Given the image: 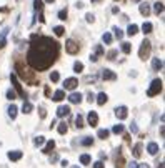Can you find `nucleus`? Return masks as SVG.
Here are the masks:
<instances>
[{"label": "nucleus", "mask_w": 165, "mask_h": 168, "mask_svg": "<svg viewBox=\"0 0 165 168\" xmlns=\"http://www.w3.org/2000/svg\"><path fill=\"white\" fill-rule=\"evenodd\" d=\"M57 57H59V44L55 40L42 35L32 37L30 50L27 54V63L33 70H47L57 60Z\"/></svg>", "instance_id": "nucleus-1"}, {"label": "nucleus", "mask_w": 165, "mask_h": 168, "mask_svg": "<svg viewBox=\"0 0 165 168\" xmlns=\"http://www.w3.org/2000/svg\"><path fill=\"white\" fill-rule=\"evenodd\" d=\"M150 52H152V44H150L148 40H143L142 45H140V50H138L140 60H147L150 57Z\"/></svg>", "instance_id": "nucleus-2"}, {"label": "nucleus", "mask_w": 165, "mask_h": 168, "mask_svg": "<svg viewBox=\"0 0 165 168\" xmlns=\"http://www.w3.org/2000/svg\"><path fill=\"white\" fill-rule=\"evenodd\" d=\"M160 92H162V80L155 78L152 83H150V87L147 90V95H148V97H155V95H158Z\"/></svg>", "instance_id": "nucleus-3"}, {"label": "nucleus", "mask_w": 165, "mask_h": 168, "mask_svg": "<svg viewBox=\"0 0 165 168\" xmlns=\"http://www.w3.org/2000/svg\"><path fill=\"white\" fill-rule=\"evenodd\" d=\"M10 82H12L13 88H15V92L18 93V97L25 100V98H27V93H25V90L22 88V85H20V82H18V78H17V75H15V73H12V75H10Z\"/></svg>", "instance_id": "nucleus-4"}, {"label": "nucleus", "mask_w": 165, "mask_h": 168, "mask_svg": "<svg viewBox=\"0 0 165 168\" xmlns=\"http://www.w3.org/2000/svg\"><path fill=\"white\" fill-rule=\"evenodd\" d=\"M79 49H80V47H79V44H77L75 40H72V38H70V40H67V44H65V50L69 52V54H72V55L79 54Z\"/></svg>", "instance_id": "nucleus-5"}, {"label": "nucleus", "mask_w": 165, "mask_h": 168, "mask_svg": "<svg viewBox=\"0 0 165 168\" xmlns=\"http://www.w3.org/2000/svg\"><path fill=\"white\" fill-rule=\"evenodd\" d=\"M115 115H117L119 120H125V118L129 117V110H127V107H124V105H122V107H117V108H115Z\"/></svg>", "instance_id": "nucleus-6"}, {"label": "nucleus", "mask_w": 165, "mask_h": 168, "mask_svg": "<svg viewBox=\"0 0 165 168\" xmlns=\"http://www.w3.org/2000/svg\"><path fill=\"white\" fill-rule=\"evenodd\" d=\"M87 120H89V125L90 127H97V123H99V115H97V112H89V115H87Z\"/></svg>", "instance_id": "nucleus-7"}, {"label": "nucleus", "mask_w": 165, "mask_h": 168, "mask_svg": "<svg viewBox=\"0 0 165 168\" xmlns=\"http://www.w3.org/2000/svg\"><path fill=\"white\" fill-rule=\"evenodd\" d=\"M65 88L67 90H75L77 88V85H79V80H77V78H74V77H72V78H67L65 80Z\"/></svg>", "instance_id": "nucleus-8"}, {"label": "nucleus", "mask_w": 165, "mask_h": 168, "mask_svg": "<svg viewBox=\"0 0 165 168\" xmlns=\"http://www.w3.org/2000/svg\"><path fill=\"white\" fill-rule=\"evenodd\" d=\"M100 55H104V49H102V45H97L95 50H94V54H90V60L92 62H97Z\"/></svg>", "instance_id": "nucleus-9"}, {"label": "nucleus", "mask_w": 165, "mask_h": 168, "mask_svg": "<svg viewBox=\"0 0 165 168\" xmlns=\"http://www.w3.org/2000/svg\"><path fill=\"white\" fill-rule=\"evenodd\" d=\"M69 113H70V107H69V105H60V107L57 108V117H67Z\"/></svg>", "instance_id": "nucleus-10"}, {"label": "nucleus", "mask_w": 165, "mask_h": 168, "mask_svg": "<svg viewBox=\"0 0 165 168\" xmlns=\"http://www.w3.org/2000/svg\"><path fill=\"white\" fill-rule=\"evenodd\" d=\"M102 78H104V80H115V78H117V75H115L112 70L105 68V70H102Z\"/></svg>", "instance_id": "nucleus-11"}, {"label": "nucleus", "mask_w": 165, "mask_h": 168, "mask_svg": "<svg viewBox=\"0 0 165 168\" xmlns=\"http://www.w3.org/2000/svg\"><path fill=\"white\" fill-rule=\"evenodd\" d=\"M138 10H140V13H142V15L148 17V15H150V3L142 2V3H140V7H138Z\"/></svg>", "instance_id": "nucleus-12"}, {"label": "nucleus", "mask_w": 165, "mask_h": 168, "mask_svg": "<svg viewBox=\"0 0 165 168\" xmlns=\"http://www.w3.org/2000/svg\"><path fill=\"white\" fill-rule=\"evenodd\" d=\"M8 158H10L12 161H18L22 158V152L18 150H13V152H8Z\"/></svg>", "instance_id": "nucleus-13"}, {"label": "nucleus", "mask_w": 165, "mask_h": 168, "mask_svg": "<svg viewBox=\"0 0 165 168\" xmlns=\"http://www.w3.org/2000/svg\"><path fill=\"white\" fill-rule=\"evenodd\" d=\"M147 152L150 153V155H157V153H158V145H157V143H148V145H147Z\"/></svg>", "instance_id": "nucleus-14"}, {"label": "nucleus", "mask_w": 165, "mask_h": 168, "mask_svg": "<svg viewBox=\"0 0 165 168\" xmlns=\"http://www.w3.org/2000/svg\"><path fill=\"white\" fill-rule=\"evenodd\" d=\"M69 102H70V103H80V102H82V95L77 93V92H74V93L69 97Z\"/></svg>", "instance_id": "nucleus-15"}, {"label": "nucleus", "mask_w": 165, "mask_h": 168, "mask_svg": "<svg viewBox=\"0 0 165 168\" xmlns=\"http://www.w3.org/2000/svg\"><path fill=\"white\" fill-rule=\"evenodd\" d=\"M64 98H65V92H64V90H57V92L53 93V100H55V102H62Z\"/></svg>", "instance_id": "nucleus-16"}, {"label": "nucleus", "mask_w": 165, "mask_h": 168, "mask_svg": "<svg viewBox=\"0 0 165 168\" xmlns=\"http://www.w3.org/2000/svg\"><path fill=\"white\" fill-rule=\"evenodd\" d=\"M109 135H110V132L107 130V128H100V130L97 132V137H99V138H102V140H105V138H109Z\"/></svg>", "instance_id": "nucleus-17"}, {"label": "nucleus", "mask_w": 165, "mask_h": 168, "mask_svg": "<svg viewBox=\"0 0 165 168\" xmlns=\"http://www.w3.org/2000/svg\"><path fill=\"white\" fill-rule=\"evenodd\" d=\"M138 32V27L135 25V23H130L129 25V28H127V35H130V37H133L135 33Z\"/></svg>", "instance_id": "nucleus-18"}, {"label": "nucleus", "mask_w": 165, "mask_h": 168, "mask_svg": "<svg viewBox=\"0 0 165 168\" xmlns=\"http://www.w3.org/2000/svg\"><path fill=\"white\" fill-rule=\"evenodd\" d=\"M152 30H153V25L150 22H145L143 25H142V32L147 35V33H152Z\"/></svg>", "instance_id": "nucleus-19"}, {"label": "nucleus", "mask_w": 165, "mask_h": 168, "mask_svg": "<svg viewBox=\"0 0 165 168\" xmlns=\"http://www.w3.org/2000/svg\"><path fill=\"white\" fill-rule=\"evenodd\" d=\"M153 12L157 13V15L163 13V2H157V3H153Z\"/></svg>", "instance_id": "nucleus-20"}, {"label": "nucleus", "mask_w": 165, "mask_h": 168, "mask_svg": "<svg viewBox=\"0 0 165 168\" xmlns=\"http://www.w3.org/2000/svg\"><path fill=\"white\" fill-rule=\"evenodd\" d=\"M107 93H104V92H100L99 95H97V103L99 105H105V102H107Z\"/></svg>", "instance_id": "nucleus-21"}, {"label": "nucleus", "mask_w": 165, "mask_h": 168, "mask_svg": "<svg viewBox=\"0 0 165 168\" xmlns=\"http://www.w3.org/2000/svg\"><path fill=\"white\" fill-rule=\"evenodd\" d=\"M53 148H55V142H53V140H48L47 145H45V148H43V153H52Z\"/></svg>", "instance_id": "nucleus-22"}, {"label": "nucleus", "mask_w": 165, "mask_h": 168, "mask_svg": "<svg viewBox=\"0 0 165 168\" xmlns=\"http://www.w3.org/2000/svg\"><path fill=\"white\" fill-rule=\"evenodd\" d=\"M152 67H153V70H162L163 62L160 60V58H153V60H152Z\"/></svg>", "instance_id": "nucleus-23"}, {"label": "nucleus", "mask_w": 165, "mask_h": 168, "mask_svg": "<svg viewBox=\"0 0 165 168\" xmlns=\"http://www.w3.org/2000/svg\"><path fill=\"white\" fill-rule=\"evenodd\" d=\"M132 153H133V156H135V158H138L140 155H142V143H137V145L133 147Z\"/></svg>", "instance_id": "nucleus-24"}, {"label": "nucleus", "mask_w": 165, "mask_h": 168, "mask_svg": "<svg viewBox=\"0 0 165 168\" xmlns=\"http://www.w3.org/2000/svg\"><path fill=\"white\" fill-rule=\"evenodd\" d=\"M32 110H33V105L30 102H23V107H22V112L23 113H30Z\"/></svg>", "instance_id": "nucleus-25"}, {"label": "nucleus", "mask_w": 165, "mask_h": 168, "mask_svg": "<svg viewBox=\"0 0 165 168\" xmlns=\"http://www.w3.org/2000/svg\"><path fill=\"white\" fill-rule=\"evenodd\" d=\"M17 112H18V108L15 107V105H10V107H8V117H10V118H15Z\"/></svg>", "instance_id": "nucleus-26"}, {"label": "nucleus", "mask_w": 165, "mask_h": 168, "mask_svg": "<svg viewBox=\"0 0 165 168\" xmlns=\"http://www.w3.org/2000/svg\"><path fill=\"white\" fill-rule=\"evenodd\" d=\"M33 8H35V12H42L43 0H33Z\"/></svg>", "instance_id": "nucleus-27"}, {"label": "nucleus", "mask_w": 165, "mask_h": 168, "mask_svg": "<svg viewBox=\"0 0 165 168\" xmlns=\"http://www.w3.org/2000/svg\"><path fill=\"white\" fill-rule=\"evenodd\" d=\"M57 130H59V133H60V135H65V133H67V130H69V127L65 125V122H62V123H59Z\"/></svg>", "instance_id": "nucleus-28"}, {"label": "nucleus", "mask_w": 165, "mask_h": 168, "mask_svg": "<svg viewBox=\"0 0 165 168\" xmlns=\"http://www.w3.org/2000/svg\"><path fill=\"white\" fill-rule=\"evenodd\" d=\"M82 145H84V147H90V145H94V138H92V137H85L84 140H82Z\"/></svg>", "instance_id": "nucleus-29"}, {"label": "nucleus", "mask_w": 165, "mask_h": 168, "mask_svg": "<svg viewBox=\"0 0 165 168\" xmlns=\"http://www.w3.org/2000/svg\"><path fill=\"white\" fill-rule=\"evenodd\" d=\"M115 166H117V168H124V158H122L120 153H119V156L115 158Z\"/></svg>", "instance_id": "nucleus-30"}, {"label": "nucleus", "mask_w": 165, "mask_h": 168, "mask_svg": "<svg viewBox=\"0 0 165 168\" xmlns=\"http://www.w3.org/2000/svg\"><path fill=\"white\" fill-rule=\"evenodd\" d=\"M102 40H104L107 45H109V44H112V35H110L109 32H105V33H104V37H102Z\"/></svg>", "instance_id": "nucleus-31"}, {"label": "nucleus", "mask_w": 165, "mask_h": 168, "mask_svg": "<svg viewBox=\"0 0 165 168\" xmlns=\"http://www.w3.org/2000/svg\"><path fill=\"white\" fill-rule=\"evenodd\" d=\"M130 50H132L130 44H129V42H124V44H122V52H124V54H130Z\"/></svg>", "instance_id": "nucleus-32"}, {"label": "nucleus", "mask_w": 165, "mask_h": 168, "mask_svg": "<svg viewBox=\"0 0 165 168\" xmlns=\"http://www.w3.org/2000/svg\"><path fill=\"white\" fill-rule=\"evenodd\" d=\"M75 123H77V128H82L84 127V117H82V115H77Z\"/></svg>", "instance_id": "nucleus-33"}, {"label": "nucleus", "mask_w": 165, "mask_h": 168, "mask_svg": "<svg viewBox=\"0 0 165 168\" xmlns=\"http://www.w3.org/2000/svg\"><path fill=\"white\" fill-rule=\"evenodd\" d=\"M53 32H55L57 37H62V35L65 33V28H64V27H55V28H53Z\"/></svg>", "instance_id": "nucleus-34"}, {"label": "nucleus", "mask_w": 165, "mask_h": 168, "mask_svg": "<svg viewBox=\"0 0 165 168\" xmlns=\"http://www.w3.org/2000/svg\"><path fill=\"white\" fill-rule=\"evenodd\" d=\"M112 132L115 133V135H119V133H124V125H115V127L112 128Z\"/></svg>", "instance_id": "nucleus-35"}, {"label": "nucleus", "mask_w": 165, "mask_h": 168, "mask_svg": "<svg viewBox=\"0 0 165 168\" xmlns=\"http://www.w3.org/2000/svg\"><path fill=\"white\" fill-rule=\"evenodd\" d=\"M114 32H115V37H117L119 40H122V38H124V32L120 30L119 27H114Z\"/></svg>", "instance_id": "nucleus-36"}, {"label": "nucleus", "mask_w": 165, "mask_h": 168, "mask_svg": "<svg viewBox=\"0 0 165 168\" xmlns=\"http://www.w3.org/2000/svg\"><path fill=\"white\" fill-rule=\"evenodd\" d=\"M80 163H82V165H89V163H90V156L89 155H80Z\"/></svg>", "instance_id": "nucleus-37"}, {"label": "nucleus", "mask_w": 165, "mask_h": 168, "mask_svg": "<svg viewBox=\"0 0 165 168\" xmlns=\"http://www.w3.org/2000/svg\"><path fill=\"white\" fill-rule=\"evenodd\" d=\"M74 70L77 72V73H79V72H82V70H84V63H82V62H75Z\"/></svg>", "instance_id": "nucleus-38"}, {"label": "nucleus", "mask_w": 165, "mask_h": 168, "mask_svg": "<svg viewBox=\"0 0 165 168\" xmlns=\"http://www.w3.org/2000/svg\"><path fill=\"white\" fill-rule=\"evenodd\" d=\"M33 143H35L37 147H42L43 143H45V138H43V137H37L35 140H33Z\"/></svg>", "instance_id": "nucleus-39"}, {"label": "nucleus", "mask_w": 165, "mask_h": 168, "mask_svg": "<svg viewBox=\"0 0 165 168\" xmlns=\"http://www.w3.org/2000/svg\"><path fill=\"white\" fill-rule=\"evenodd\" d=\"M50 80H52V82H59V80H60L59 72H52V73H50Z\"/></svg>", "instance_id": "nucleus-40"}, {"label": "nucleus", "mask_w": 165, "mask_h": 168, "mask_svg": "<svg viewBox=\"0 0 165 168\" xmlns=\"http://www.w3.org/2000/svg\"><path fill=\"white\" fill-rule=\"evenodd\" d=\"M15 97H17V95H15L13 90H8V92H7V98L8 100H15Z\"/></svg>", "instance_id": "nucleus-41"}, {"label": "nucleus", "mask_w": 165, "mask_h": 168, "mask_svg": "<svg viewBox=\"0 0 165 168\" xmlns=\"http://www.w3.org/2000/svg\"><path fill=\"white\" fill-rule=\"evenodd\" d=\"M59 18H60V20H65V18H67V10H60L59 12Z\"/></svg>", "instance_id": "nucleus-42"}, {"label": "nucleus", "mask_w": 165, "mask_h": 168, "mask_svg": "<svg viewBox=\"0 0 165 168\" xmlns=\"http://www.w3.org/2000/svg\"><path fill=\"white\" fill-rule=\"evenodd\" d=\"M85 20H87V22H89V23H92V22H94V20H95V17H94V15H92V13H87V15H85Z\"/></svg>", "instance_id": "nucleus-43"}, {"label": "nucleus", "mask_w": 165, "mask_h": 168, "mask_svg": "<svg viewBox=\"0 0 165 168\" xmlns=\"http://www.w3.org/2000/svg\"><path fill=\"white\" fill-rule=\"evenodd\" d=\"M115 55H117V52L112 50V52H109V55H107V57H109V60H114V58H115Z\"/></svg>", "instance_id": "nucleus-44"}, {"label": "nucleus", "mask_w": 165, "mask_h": 168, "mask_svg": "<svg viewBox=\"0 0 165 168\" xmlns=\"http://www.w3.org/2000/svg\"><path fill=\"white\" fill-rule=\"evenodd\" d=\"M94 168H105V165H104L102 161H95V163H94Z\"/></svg>", "instance_id": "nucleus-45"}, {"label": "nucleus", "mask_w": 165, "mask_h": 168, "mask_svg": "<svg viewBox=\"0 0 165 168\" xmlns=\"http://www.w3.org/2000/svg\"><path fill=\"white\" fill-rule=\"evenodd\" d=\"M130 130H132L133 133H137V132H138V128L135 127V123H132V125H130Z\"/></svg>", "instance_id": "nucleus-46"}, {"label": "nucleus", "mask_w": 165, "mask_h": 168, "mask_svg": "<svg viewBox=\"0 0 165 168\" xmlns=\"http://www.w3.org/2000/svg\"><path fill=\"white\" fill-rule=\"evenodd\" d=\"M137 168H148L147 163H137Z\"/></svg>", "instance_id": "nucleus-47"}, {"label": "nucleus", "mask_w": 165, "mask_h": 168, "mask_svg": "<svg viewBox=\"0 0 165 168\" xmlns=\"http://www.w3.org/2000/svg\"><path fill=\"white\" fill-rule=\"evenodd\" d=\"M38 112H40V117H42V118H45V110L40 107V108H38Z\"/></svg>", "instance_id": "nucleus-48"}, {"label": "nucleus", "mask_w": 165, "mask_h": 168, "mask_svg": "<svg viewBox=\"0 0 165 168\" xmlns=\"http://www.w3.org/2000/svg\"><path fill=\"white\" fill-rule=\"evenodd\" d=\"M129 168H137V161H132V163H129Z\"/></svg>", "instance_id": "nucleus-49"}, {"label": "nucleus", "mask_w": 165, "mask_h": 168, "mask_svg": "<svg viewBox=\"0 0 165 168\" xmlns=\"http://www.w3.org/2000/svg\"><path fill=\"white\" fill-rule=\"evenodd\" d=\"M95 2H100V0H92V3H95Z\"/></svg>", "instance_id": "nucleus-50"}, {"label": "nucleus", "mask_w": 165, "mask_h": 168, "mask_svg": "<svg viewBox=\"0 0 165 168\" xmlns=\"http://www.w3.org/2000/svg\"><path fill=\"white\" fill-rule=\"evenodd\" d=\"M158 168H163V163H160V166Z\"/></svg>", "instance_id": "nucleus-51"}, {"label": "nucleus", "mask_w": 165, "mask_h": 168, "mask_svg": "<svg viewBox=\"0 0 165 168\" xmlns=\"http://www.w3.org/2000/svg\"><path fill=\"white\" fill-rule=\"evenodd\" d=\"M45 2H53V0H45Z\"/></svg>", "instance_id": "nucleus-52"}, {"label": "nucleus", "mask_w": 165, "mask_h": 168, "mask_svg": "<svg viewBox=\"0 0 165 168\" xmlns=\"http://www.w3.org/2000/svg\"><path fill=\"white\" fill-rule=\"evenodd\" d=\"M132 2H140V0H132Z\"/></svg>", "instance_id": "nucleus-53"}, {"label": "nucleus", "mask_w": 165, "mask_h": 168, "mask_svg": "<svg viewBox=\"0 0 165 168\" xmlns=\"http://www.w3.org/2000/svg\"><path fill=\"white\" fill-rule=\"evenodd\" d=\"M72 168H79V166H72Z\"/></svg>", "instance_id": "nucleus-54"}]
</instances>
